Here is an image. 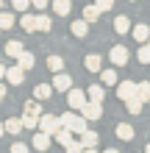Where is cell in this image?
Here are the masks:
<instances>
[{
	"instance_id": "6da1fadb",
	"label": "cell",
	"mask_w": 150,
	"mask_h": 153,
	"mask_svg": "<svg viewBox=\"0 0 150 153\" xmlns=\"http://www.w3.org/2000/svg\"><path fill=\"white\" fill-rule=\"evenodd\" d=\"M61 128H64V125H61V117H56V114H42L39 131H45V134H50V137H56Z\"/></svg>"
},
{
	"instance_id": "7a4b0ae2",
	"label": "cell",
	"mask_w": 150,
	"mask_h": 153,
	"mask_svg": "<svg viewBox=\"0 0 150 153\" xmlns=\"http://www.w3.org/2000/svg\"><path fill=\"white\" fill-rule=\"evenodd\" d=\"M86 103H89V95H86L83 89H69V92H67V106H69V109L81 111Z\"/></svg>"
},
{
	"instance_id": "3957f363",
	"label": "cell",
	"mask_w": 150,
	"mask_h": 153,
	"mask_svg": "<svg viewBox=\"0 0 150 153\" xmlns=\"http://www.w3.org/2000/svg\"><path fill=\"white\" fill-rule=\"evenodd\" d=\"M128 59H131V53H128V48H122V45H114V48L109 50V61L114 67H125Z\"/></svg>"
},
{
	"instance_id": "277c9868",
	"label": "cell",
	"mask_w": 150,
	"mask_h": 153,
	"mask_svg": "<svg viewBox=\"0 0 150 153\" xmlns=\"http://www.w3.org/2000/svg\"><path fill=\"white\" fill-rule=\"evenodd\" d=\"M136 89H139V81H122V84H117V97L131 100V97H136Z\"/></svg>"
},
{
	"instance_id": "5b68a950",
	"label": "cell",
	"mask_w": 150,
	"mask_h": 153,
	"mask_svg": "<svg viewBox=\"0 0 150 153\" xmlns=\"http://www.w3.org/2000/svg\"><path fill=\"white\" fill-rule=\"evenodd\" d=\"M6 81L8 84H14V86H20L22 81H25V67H20V64H11L6 70Z\"/></svg>"
},
{
	"instance_id": "8992f818",
	"label": "cell",
	"mask_w": 150,
	"mask_h": 153,
	"mask_svg": "<svg viewBox=\"0 0 150 153\" xmlns=\"http://www.w3.org/2000/svg\"><path fill=\"white\" fill-rule=\"evenodd\" d=\"M81 114L86 117V120H100V117H103V106H100L98 100H89V103L81 109Z\"/></svg>"
},
{
	"instance_id": "52a82bcc",
	"label": "cell",
	"mask_w": 150,
	"mask_h": 153,
	"mask_svg": "<svg viewBox=\"0 0 150 153\" xmlns=\"http://www.w3.org/2000/svg\"><path fill=\"white\" fill-rule=\"evenodd\" d=\"M53 89H56V92H69V89H72V78H69L67 73H56Z\"/></svg>"
},
{
	"instance_id": "ba28073f",
	"label": "cell",
	"mask_w": 150,
	"mask_h": 153,
	"mask_svg": "<svg viewBox=\"0 0 150 153\" xmlns=\"http://www.w3.org/2000/svg\"><path fill=\"white\" fill-rule=\"evenodd\" d=\"M22 53H25V48H22V42H20V39L6 42V56H8V59H14V61H17V59L22 56Z\"/></svg>"
},
{
	"instance_id": "9c48e42d",
	"label": "cell",
	"mask_w": 150,
	"mask_h": 153,
	"mask_svg": "<svg viewBox=\"0 0 150 153\" xmlns=\"http://www.w3.org/2000/svg\"><path fill=\"white\" fill-rule=\"evenodd\" d=\"M31 145L36 148V150H47L50 148V134H45V131H36L31 137Z\"/></svg>"
},
{
	"instance_id": "30bf717a",
	"label": "cell",
	"mask_w": 150,
	"mask_h": 153,
	"mask_svg": "<svg viewBox=\"0 0 150 153\" xmlns=\"http://www.w3.org/2000/svg\"><path fill=\"white\" fill-rule=\"evenodd\" d=\"M131 36H134L139 45H145L147 39H150V28H147V25L145 22H139V25H134V31H131Z\"/></svg>"
},
{
	"instance_id": "8fae6325",
	"label": "cell",
	"mask_w": 150,
	"mask_h": 153,
	"mask_svg": "<svg viewBox=\"0 0 150 153\" xmlns=\"http://www.w3.org/2000/svg\"><path fill=\"white\" fill-rule=\"evenodd\" d=\"M114 134H117L122 142H131V139L136 137V134H134V125H128V123H120L117 128H114Z\"/></svg>"
},
{
	"instance_id": "7c38bea8",
	"label": "cell",
	"mask_w": 150,
	"mask_h": 153,
	"mask_svg": "<svg viewBox=\"0 0 150 153\" xmlns=\"http://www.w3.org/2000/svg\"><path fill=\"white\" fill-rule=\"evenodd\" d=\"M114 31H117V33H122V36H125V33H131V31H134V25H131V20H128L125 14H120L117 20H114Z\"/></svg>"
},
{
	"instance_id": "4fadbf2b",
	"label": "cell",
	"mask_w": 150,
	"mask_h": 153,
	"mask_svg": "<svg viewBox=\"0 0 150 153\" xmlns=\"http://www.w3.org/2000/svg\"><path fill=\"white\" fill-rule=\"evenodd\" d=\"M22 128H25L22 117H8V120H6V134H11V137H17Z\"/></svg>"
},
{
	"instance_id": "5bb4252c",
	"label": "cell",
	"mask_w": 150,
	"mask_h": 153,
	"mask_svg": "<svg viewBox=\"0 0 150 153\" xmlns=\"http://www.w3.org/2000/svg\"><path fill=\"white\" fill-rule=\"evenodd\" d=\"M100 64H103V59L98 56V53H89V56L83 59V67L89 70V73H100Z\"/></svg>"
},
{
	"instance_id": "9a60e30c",
	"label": "cell",
	"mask_w": 150,
	"mask_h": 153,
	"mask_svg": "<svg viewBox=\"0 0 150 153\" xmlns=\"http://www.w3.org/2000/svg\"><path fill=\"white\" fill-rule=\"evenodd\" d=\"M69 31H72V36H78V39H83L86 33H89V22H86V20H75L72 25H69Z\"/></svg>"
},
{
	"instance_id": "2e32d148",
	"label": "cell",
	"mask_w": 150,
	"mask_h": 153,
	"mask_svg": "<svg viewBox=\"0 0 150 153\" xmlns=\"http://www.w3.org/2000/svg\"><path fill=\"white\" fill-rule=\"evenodd\" d=\"M50 95H53L50 84H36V86H33V97H36V100H47Z\"/></svg>"
},
{
	"instance_id": "e0dca14e",
	"label": "cell",
	"mask_w": 150,
	"mask_h": 153,
	"mask_svg": "<svg viewBox=\"0 0 150 153\" xmlns=\"http://www.w3.org/2000/svg\"><path fill=\"white\" fill-rule=\"evenodd\" d=\"M86 95H89V100H98V103H103L106 89H103V84H92L89 89H86Z\"/></svg>"
},
{
	"instance_id": "ac0fdd59",
	"label": "cell",
	"mask_w": 150,
	"mask_h": 153,
	"mask_svg": "<svg viewBox=\"0 0 150 153\" xmlns=\"http://www.w3.org/2000/svg\"><path fill=\"white\" fill-rule=\"evenodd\" d=\"M53 11H56L58 17H67L69 11H72V3H69V0H53Z\"/></svg>"
},
{
	"instance_id": "d6986e66",
	"label": "cell",
	"mask_w": 150,
	"mask_h": 153,
	"mask_svg": "<svg viewBox=\"0 0 150 153\" xmlns=\"http://www.w3.org/2000/svg\"><path fill=\"white\" fill-rule=\"evenodd\" d=\"M56 142H58L61 148H69V145L75 142V139H72V131H69V128H61V131L56 134Z\"/></svg>"
},
{
	"instance_id": "ffe728a7",
	"label": "cell",
	"mask_w": 150,
	"mask_h": 153,
	"mask_svg": "<svg viewBox=\"0 0 150 153\" xmlns=\"http://www.w3.org/2000/svg\"><path fill=\"white\" fill-rule=\"evenodd\" d=\"M100 14H103V11H100L98 6H86V8H83V20L89 22V25H92V22H98V20H100Z\"/></svg>"
},
{
	"instance_id": "44dd1931",
	"label": "cell",
	"mask_w": 150,
	"mask_h": 153,
	"mask_svg": "<svg viewBox=\"0 0 150 153\" xmlns=\"http://www.w3.org/2000/svg\"><path fill=\"white\" fill-rule=\"evenodd\" d=\"M47 70H50L53 75L61 73V70H64V59H61V56H50V59H47Z\"/></svg>"
},
{
	"instance_id": "7402d4cb",
	"label": "cell",
	"mask_w": 150,
	"mask_h": 153,
	"mask_svg": "<svg viewBox=\"0 0 150 153\" xmlns=\"http://www.w3.org/2000/svg\"><path fill=\"white\" fill-rule=\"evenodd\" d=\"M0 28H3V31L14 28V14L11 11H3V8H0Z\"/></svg>"
},
{
	"instance_id": "603a6c76",
	"label": "cell",
	"mask_w": 150,
	"mask_h": 153,
	"mask_svg": "<svg viewBox=\"0 0 150 153\" xmlns=\"http://www.w3.org/2000/svg\"><path fill=\"white\" fill-rule=\"evenodd\" d=\"M81 142H83V148H95V145H98V134L86 128V131L81 134Z\"/></svg>"
},
{
	"instance_id": "cb8c5ba5",
	"label": "cell",
	"mask_w": 150,
	"mask_h": 153,
	"mask_svg": "<svg viewBox=\"0 0 150 153\" xmlns=\"http://www.w3.org/2000/svg\"><path fill=\"white\" fill-rule=\"evenodd\" d=\"M20 25H22V31H36V17L33 14H22V20H20Z\"/></svg>"
},
{
	"instance_id": "d4e9b609",
	"label": "cell",
	"mask_w": 150,
	"mask_h": 153,
	"mask_svg": "<svg viewBox=\"0 0 150 153\" xmlns=\"http://www.w3.org/2000/svg\"><path fill=\"white\" fill-rule=\"evenodd\" d=\"M125 106H128V111H131V114H142L145 100H139V97H131V100H125Z\"/></svg>"
},
{
	"instance_id": "484cf974",
	"label": "cell",
	"mask_w": 150,
	"mask_h": 153,
	"mask_svg": "<svg viewBox=\"0 0 150 153\" xmlns=\"http://www.w3.org/2000/svg\"><path fill=\"white\" fill-rule=\"evenodd\" d=\"M39 120H42V117H36V114H28V111H25L22 114V123H25V128H39Z\"/></svg>"
},
{
	"instance_id": "4316f807",
	"label": "cell",
	"mask_w": 150,
	"mask_h": 153,
	"mask_svg": "<svg viewBox=\"0 0 150 153\" xmlns=\"http://www.w3.org/2000/svg\"><path fill=\"white\" fill-rule=\"evenodd\" d=\"M136 97H139V100H150V84H147V81H142V84H139V89H136Z\"/></svg>"
},
{
	"instance_id": "83f0119b",
	"label": "cell",
	"mask_w": 150,
	"mask_h": 153,
	"mask_svg": "<svg viewBox=\"0 0 150 153\" xmlns=\"http://www.w3.org/2000/svg\"><path fill=\"white\" fill-rule=\"evenodd\" d=\"M50 17L47 14H36V31H50Z\"/></svg>"
},
{
	"instance_id": "f1b7e54d",
	"label": "cell",
	"mask_w": 150,
	"mask_h": 153,
	"mask_svg": "<svg viewBox=\"0 0 150 153\" xmlns=\"http://www.w3.org/2000/svg\"><path fill=\"white\" fill-rule=\"evenodd\" d=\"M100 81L103 84H117V70H100Z\"/></svg>"
},
{
	"instance_id": "f546056e",
	"label": "cell",
	"mask_w": 150,
	"mask_h": 153,
	"mask_svg": "<svg viewBox=\"0 0 150 153\" xmlns=\"http://www.w3.org/2000/svg\"><path fill=\"white\" fill-rule=\"evenodd\" d=\"M17 64H20V67H25V70H31V67H33V53H28V50H25L22 56L17 59Z\"/></svg>"
},
{
	"instance_id": "4dcf8cb0",
	"label": "cell",
	"mask_w": 150,
	"mask_h": 153,
	"mask_svg": "<svg viewBox=\"0 0 150 153\" xmlns=\"http://www.w3.org/2000/svg\"><path fill=\"white\" fill-rule=\"evenodd\" d=\"M28 6H31V0H11V8H14V11H20V14L28 11Z\"/></svg>"
},
{
	"instance_id": "1f68e13d",
	"label": "cell",
	"mask_w": 150,
	"mask_h": 153,
	"mask_svg": "<svg viewBox=\"0 0 150 153\" xmlns=\"http://www.w3.org/2000/svg\"><path fill=\"white\" fill-rule=\"evenodd\" d=\"M136 56H139V61H142V64H150V45H142Z\"/></svg>"
},
{
	"instance_id": "d6a6232c",
	"label": "cell",
	"mask_w": 150,
	"mask_h": 153,
	"mask_svg": "<svg viewBox=\"0 0 150 153\" xmlns=\"http://www.w3.org/2000/svg\"><path fill=\"white\" fill-rule=\"evenodd\" d=\"M25 111H28V114L42 117V106H39V103H33V100H28V103H25Z\"/></svg>"
},
{
	"instance_id": "836d02e7",
	"label": "cell",
	"mask_w": 150,
	"mask_h": 153,
	"mask_svg": "<svg viewBox=\"0 0 150 153\" xmlns=\"http://www.w3.org/2000/svg\"><path fill=\"white\" fill-rule=\"evenodd\" d=\"M95 6H98L100 11H111V8H114V0H95Z\"/></svg>"
},
{
	"instance_id": "e575fe53",
	"label": "cell",
	"mask_w": 150,
	"mask_h": 153,
	"mask_svg": "<svg viewBox=\"0 0 150 153\" xmlns=\"http://www.w3.org/2000/svg\"><path fill=\"white\" fill-rule=\"evenodd\" d=\"M83 150H86V148H83V142H81V139H78V142H72V145L67 148V153H83Z\"/></svg>"
},
{
	"instance_id": "d590c367",
	"label": "cell",
	"mask_w": 150,
	"mask_h": 153,
	"mask_svg": "<svg viewBox=\"0 0 150 153\" xmlns=\"http://www.w3.org/2000/svg\"><path fill=\"white\" fill-rule=\"evenodd\" d=\"M11 153H28V145H25V142H14V145H11Z\"/></svg>"
},
{
	"instance_id": "8d00e7d4",
	"label": "cell",
	"mask_w": 150,
	"mask_h": 153,
	"mask_svg": "<svg viewBox=\"0 0 150 153\" xmlns=\"http://www.w3.org/2000/svg\"><path fill=\"white\" fill-rule=\"evenodd\" d=\"M31 3H33V6H36V8H39V11H45V8L50 6V0H31Z\"/></svg>"
},
{
	"instance_id": "74e56055",
	"label": "cell",
	"mask_w": 150,
	"mask_h": 153,
	"mask_svg": "<svg viewBox=\"0 0 150 153\" xmlns=\"http://www.w3.org/2000/svg\"><path fill=\"white\" fill-rule=\"evenodd\" d=\"M6 70H8V67H3V64H0V81L6 78Z\"/></svg>"
},
{
	"instance_id": "f35d334b",
	"label": "cell",
	"mask_w": 150,
	"mask_h": 153,
	"mask_svg": "<svg viewBox=\"0 0 150 153\" xmlns=\"http://www.w3.org/2000/svg\"><path fill=\"white\" fill-rule=\"evenodd\" d=\"M3 97H6V86L0 84V100H3Z\"/></svg>"
},
{
	"instance_id": "ab89813d",
	"label": "cell",
	"mask_w": 150,
	"mask_h": 153,
	"mask_svg": "<svg viewBox=\"0 0 150 153\" xmlns=\"http://www.w3.org/2000/svg\"><path fill=\"white\" fill-rule=\"evenodd\" d=\"M83 153H103V150H95V148H86Z\"/></svg>"
},
{
	"instance_id": "60d3db41",
	"label": "cell",
	"mask_w": 150,
	"mask_h": 153,
	"mask_svg": "<svg viewBox=\"0 0 150 153\" xmlns=\"http://www.w3.org/2000/svg\"><path fill=\"white\" fill-rule=\"evenodd\" d=\"M3 134H6V123H0V137H3Z\"/></svg>"
},
{
	"instance_id": "b9f144b4",
	"label": "cell",
	"mask_w": 150,
	"mask_h": 153,
	"mask_svg": "<svg viewBox=\"0 0 150 153\" xmlns=\"http://www.w3.org/2000/svg\"><path fill=\"white\" fill-rule=\"evenodd\" d=\"M103 153H120V150H114V148H106V150H103Z\"/></svg>"
},
{
	"instance_id": "7bdbcfd3",
	"label": "cell",
	"mask_w": 150,
	"mask_h": 153,
	"mask_svg": "<svg viewBox=\"0 0 150 153\" xmlns=\"http://www.w3.org/2000/svg\"><path fill=\"white\" fill-rule=\"evenodd\" d=\"M145 153H150V142H147V145H145Z\"/></svg>"
},
{
	"instance_id": "ee69618b",
	"label": "cell",
	"mask_w": 150,
	"mask_h": 153,
	"mask_svg": "<svg viewBox=\"0 0 150 153\" xmlns=\"http://www.w3.org/2000/svg\"><path fill=\"white\" fill-rule=\"evenodd\" d=\"M0 8H3V0H0Z\"/></svg>"
},
{
	"instance_id": "f6af8a7d",
	"label": "cell",
	"mask_w": 150,
	"mask_h": 153,
	"mask_svg": "<svg viewBox=\"0 0 150 153\" xmlns=\"http://www.w3.org/2000/svg\"><path fill=\"white\" fill-rule=\"evenodd\" d=\"M147 45H150V39H147Z\"/></svg>"
},
{
	"instance_id": "bcb514c9",
	"label": "cell",
	"mask_w": 150,
	"mask_h": 153,
	"mask_svg": "<svg viewBox=\"0 0 150 153\" xmlns=\"http://www.w3.org/2000/svg\"><path fill=\"white\" fill-rule=\"evenodd\" d=\"M131 3H134V0H131Z\"/></svg>"
},
{
	"instance_id": "7dc6e473",
	"label": "cell",
	"mask_w": 150,
	"mask_h": 153,
	"mask_svg": "<svg viewBox=\"0 0 150 153\" xmlns=\"http://www.w3.org/2000/svg\"><path fill=\"white\" fill-rule=\"evenodd\" d=\"M0 31H3V28H0Z\"/></svg>"
}]
</instances>
